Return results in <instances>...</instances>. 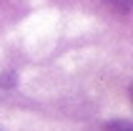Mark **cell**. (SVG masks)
I'll return each mask as SVG.
<instances>
[{
	"mask_svg": "<svg viewBox=\"0 0 133 131\" xmlns=\"http://www.w3.org/2000/svg\"><path fill=\"white\" fill-rule=\"evenodd\" d=\"M108 129L111 131H131V124H128V121H113Z\"/></svg>",
	"mask_w": 133,
	"mask_h": 131,
	"instance_id": "2",
	"label": "cell"
},
{
	"mask_svg": "<svg viewBox=\"0 0 133 131\" xmlns=\"http://www.w3.org/2000/svg\"><path fill=\"white\" fill-rule=\"evenodd\" d=\"M108 3H111L113 10H118L123 15H128V10H131V0H108Z\"/></svg>",
	"mask_w": 133,
	"mask_h": 131,
	"instance_id": "1",
	"label": "cell"
}]
</instances>
